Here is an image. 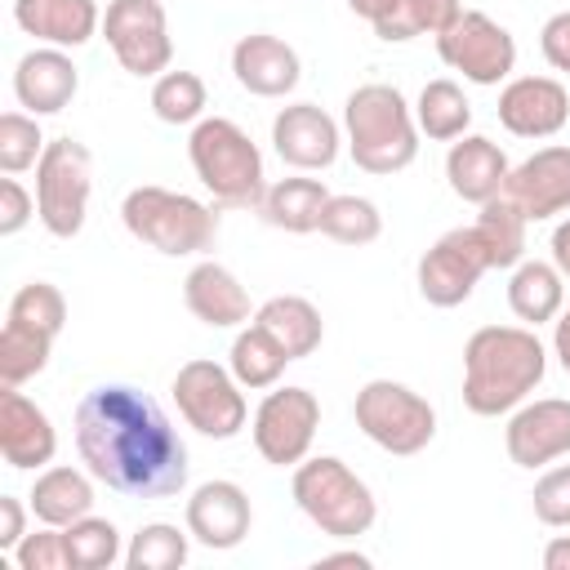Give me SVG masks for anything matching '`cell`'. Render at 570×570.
Masks as SVG:
<instances>
[{
  "label": "cell",
  "instance_id": "1",
  "mask_svg": "<svg viewBox=\"0 0 570 570\" xmlns=\"http://www.w3.org/2000/svg\"><path fill=\"white\" fill-rule=\"evenodd\" d=\"M76 454L107 490L125 499H169L187 485V445L169 414L134 383H98L80 396Z\"/></svg>",
  "mask_w": 570,
  "mask_h": 570
},
{
  "label": "cell",
  "instance_id": "2",
  "mask_svg": "<svg viewBox=\"0 0 570 570\" xmlns=\"http://www.w3.org/2000/svg\"><path fill=\"white\" fill-rule=\"evenodd\" d=\"M548 370V352L530 325H481L463 343V405L481 419L512 414Z\"/></svg>",
  "mask_w": 570,
  "mask_h": 570
},
{
  "label": "cell",
  "instance_id": "3",
  "mask_svg": "<svg viewBox=\"0 0 570 570\" xmlns=\"http://www.w3.org/2000/svg\"><path fill=\"white\" fill-rule=\"evenodd\" d=\"M343 134H347V151L356 160V169L365 174H401L414 165L419 156V120L414 107L405 102V94L396 85L370 80L356 85L343 102Z\"/></svg>",
  "mask_w": 570,
  "mask_h": 570
},
{
  "label": "cell",
  "instance_id": "4",
  "mask_svg": "<svg viewBox=\"0 0 570 570\" xmlns=\"http://www.w3.org/2000/svg\"><path fill=\"white\" fill-rule=\"evenodd\" d=\"M187 160L218 205H232V209L263 205V191H267L263 151L236 120H227V116L196 120L191 138H187Z\"/></svg>",
  "mask_w": 570,
  "mask_h": 570
},
{
  "label": "cell",
  "instance_id": "5",
  "mask_svg": "<svg viewBox=\"0 0 570 570\" xmlns=\"http://www.w3.org/2000/svg\"><path fill=\"white\" fill-rule=\"evenodd\" d=\"M120 223L134 240L151 245L156 254L183 258V254H200L214 245L218 236V209L187 196V191H169L156 183L129 187L120 200Z\"/></svg>",
  "mask_w": 570,
  "mask_h": 570
},
{
  "label": "cell",
  "instance_id": "6",
  "mask_svg": "<svg viewBox=\"0 0 570 570\" xmlns=\"http://www.w3.org/2000/svg\"><path fill=\"white\" fill-rule=\"evenodd\" d=\"M289 490H294V503L303 508V517L330 539H361L379 517L374 490L334 454L303 459L294 468Z\"/></svg>",
  "mask_w": 570,
  "mask_h": 570
},
{
  "label": "cell",
  "instance_id": "7",
  "mask_svg": "<svg viewBox=\"0 0 570 570\" xmlns=\"http://www.w3.org/2000/svg\"><path fill=\"white\" fill-rule=\"evenodd\" d=\"M89 191H94L89 147L76 142L71 134L49 138L36 165V218L45 223V232L58 240L80 236L85 214H89Z\"/></svg>",
  "mask_w": 570,
  "mask_h": 570
},
{
  "label": "cell",
  "instance_id": "8",
  "mask_svg": "<svg viewBox=\"0 0 570 570\" xmlns=\"http://www.w3.org/2000/svg\"><path fill=\"white\" fill-rule=\"evenodd\" d=\"M356 428L387 454H419L436 436V410L396 379H370L352 401Z\"/></svg>",
  "mask_w": 570,
  "mask_h": 570
},
{
  "label": "cell",
  "instance_id": "9",
  "mask_svg": "<svg viewBox=\"0 0 570 570\" xmlns=\"http://www.w3.org/2000/svg\"><path fill=\"white\" fill-rule=\"evenodd\" d=\"M169 392H174V405H178L183 423L196 428L209 441H232L245 428V419H249L245 392H240L236 374L227 365H218V361L196 356V361L178 365Z\"/></svg>",
  "mask_w": 570,
  "mask_h": 570
},
{
  "label": "cell",
  "instance_id": "10",
  "mask_svg": "<svg viewBox=\"0 0 570 570\" xmlns=\"http://www.w3.org/2000/svg\"><path fill=\"white\" fill-rule=\"evenodd\" d=\"M321 401L307 387H272L254 410V450L272 468H298L316 441Z\"/></svg>",
  "mask_w": 570,
  "mask_h": 570
},
{
  "label": "cell",
  "instance_id": "11",
  "mask_svg": "<svg viewBox=\"0 0 570 570\" xmlns=\"http://www.w3.org/2000/svg\"><path fill=\"white\" fill-rule=\"evenodd\" d=\"M436 53L450 71H459L472 85H499L517 67V40L503 22H494L481 9H463L450 31L436 36Z\"/></svg>",
  "mask_w": 570,
  "mask_h": 570
},
{
  "label": "cell",
  "instance_id": "12",
  "mask_svg": "<svg viewBox=\"0 0 570 570\" xmlns=\"http://www.w3.org/2000/svg\"><path fill=\"white\" fill-rule=\"evenodd\" d=\"M102 36L129 76L169 71L174 40H169V18L160 0H111L102 13Z\"/></svg>",
  "mask_w": 570,
  "mask_h": 570
},
{
  "label": "cell",
  "instance_id": "13",
  "mask_svg": "<svg viewBox=\"0 0 570 570\" xmlns=\"http://www.w3.org/2000/svg\"><path fill=\"white\" fill-rule=\"evenodd\" d=\"M490 272V254L476 227H454L436 236V245L419 258V294L432 307H459L472 298L476 281Z\"/></svg>",
  "mask_w": 570,
  "mask_h": 570
},
{
  "label": "cell",
  "instance_id": "14",
  "mask_svg": "<svg viewBox=\"0 0 570 570\" xmlns=\"http://www.w3.org/2000/svg\"><path fill=\"white\" fill-rule=\"evenodd\" d=\"M508 459L517 468H543L570 454V401L566 396H543V401H521L503 428Z\"/></svg>",
  "mask_w": 570,
  "mask_h": 570
},
{
  "label": "cell",
  "instance_id": "15",
  "mask_svg": "<svg viewBox=\"0 0 570 570\" xmlns=\"http://www.w3.org/2000/svg\"><path fill=\"white\" fill-rule=\"evenodd\" d=\"M499 196H508L530 223L566 214L570 209V147L552 142V147H539L534 156H525L521 165H512Z\"/></svg>",
  "mask_w": 570,
  "mask_h": 570
},
{
  "label": "cell",
  "instance_id": "16",
  "mask_svg": "<svg viewBox=\"0 0 570 570\" xmlns=\"http://www.w3.org/2000/svg\"><path fill=\"white\" fill-rule=\"evenodd\" d=\"M570 120V94L557 76H517L499 94V125L517 138H552Z\"/></svg>",
  "mask_w": 570,
  "mask_h": 570
},
{
  "label": "cell",
  "instance_id": "17",
  "mask_svg": "<svg viewBox=\"0 0 570 570\" xmlns=\"http://www.w3.org/2000/svg\"><path fill=\"white\" fill-rule=\"evenodd\" d=\"M338 120L316 102H289L272 120V147L289 169H330L338 160Z\"/></svg>",
  "mask_w": 570,
  "mask_h": 570
},
{
  "label": "cell",
  "instance_id": "18",
  "mask_svg": "<svg viewBox=\"0 0 570 570\" xmlns=\"http://www.w3.org/2000/svg\"><path fill=\"white\" fill-rule=\"evenodd\" d=\"M254 525V508L249 494L236 481H205L191 490L187 499V534L209 548V552H227L236 543H245Z\"/></svg>",
  "mask_w": 570,
  "mask_h": 570
},
{
  "label": "cell",
  "instance_id": "19",
  "mask_svg": "<svg viewBox=\"0 0 570 570\" xmlns=\"http://www.w3.org/2000/svg\"><path fill=\"white\" fill-rule=\"evenodd\" d=\"M0 454L13 472H36L58 454V432L49 414L18 387L0 392Z\"/></svg>",
  "mask_w": 570,
  "mask_h": 570
},
{
  "label": "cell",
  "instance_id": "20",
  "mask_svg": "<svg viewBox=\"0 0 570 570\" xmlns=\"http://www.w3.org/2000/svg\"><path fill=\"white\" fill-rule=\"evenodd\" d=\"M232 76L254 98H285L298 85L303 62H298L294 45H285L281 36L249 31L232 45Z\"/></svg>",
  "mask_w": 570,
  "mask_h": 570
},
{
  "label": "cell",
  "instance_id": "21",
  "mask_svg": "<svg viewBox=\"0 0 570 570\" xmlns=\"http://www.w3.org/2000/svg\"><path fill=\"white\" fill-rule=\"evenodd\" d=\"M76 89H80V71L67 58V49H58V45L22 53L13 67V98L31 116H58L62 107H71Z\"/></svg>",
  "mask_w": 570,
  "mask_h": 570
},
{
  "label": "cell",
  "instance_id": "22",
  "mask_svg": "<svg viewBox=\"0 0 570 570\" xmlns=\"http://www.w3.org/2000/svg\"><path fill=\"white\" fill-rule=\"evenodd\" d=\"M183 303L209 330H240V325H249V294H245V285L236 281L232 267H223L214 258H205V263H196L187 272Z\"/></svg>",
  "mask_w": 570,
  "mask_h": 570
},
{
  "label": "cell",
  "instance_id": "23",
  "mask_svg": "<svg viewBox=\"0 0 570 570\" xmlns=\"http://www.w3.org/2000/svg\"><path fill=\"white\" fill-rule=\"evenodd\" d=\"M512 165L503 156L499 142H490L485 134H463L450 142L445 151V178H450V191L468 205H485L503 191Z\"/></svg>",
  "mask_w": 570,
  "mask_h": 570
},
{
  "label": "cell",
  "instance_id": "24",
  "mask_svg": "<svg viewBox=\"0 0 570 570\" xmlns=\"http://www.w3.org/2000/svg\"><path fill=\"white\" fill-rule=\"evenodd\" d=\"M13 22L58 49H80L102 27V13L94 0H13Z\"/></svg>",
  "mask_w": 570,
  "mask_h": 570
},
{
  "label": "cell",
  "instance_id": "25",
  "mask_svg": "<svg viewBox=\"0 0 570 570\" xmlns=\"http://www.w3.org/2000/svg\"><path fill=\"white\" fill-rule=\"evenodd\" d=\"M94 472L85 468H67V463H53V468H40L36 472V485H31V494H27V503H31V517L40 521V525H71V521H80V517H89L94 512V481H89Z\"/></svg>",
  "mask_w": 570,
  "mask_h": 570
},
{
  "label": "cell",
  "instance_id": "26",
  "mask_svg": "<svg viewBox=\"0 0 570 570\" xmlns=\"http://www.w3.org/2000/svg\"><path fill=\"white\" fill-rule=\"evenodd\" d=\"M566 303V276L557 272V263H539V258H521L508 276V307L517 321H525L530 330L543 321H557Z\"/></svg>",
  "mask_w": 570,
  "mask_h": 570
},
{
  "label": "cell",
  "instance_id": "27",
  "mask_svg": "<svg viewBox=\"0 0 570 570\" xmlns=\"http://www.w3.org/2000/svg\"><path fill=\"white\" fill-rule=\"evenodd\" d=\"M254 321L289 352V361L312 356V352L321 347V338H325V321H321L316 303L303 298V294H276V298H267V303L254 312Z\"/></svg>",
  "mask_w": 570,
  "mask_h": 570
},
{
  "label": "cell",
  "instance_id": "28",
  "mask_svg": "<svg viewBox=\"0 0 570 570\" xmlns=\"http://www.w3.org/2000/svg\"><path fill=\"white\" fill-rule=\"evenodd\" d=\"M325 200H330V191H325L321 178H281L263 191L258 214H263V223L289 232V236H307V232L321 227Z\"/></svg>",
  "mask_w": 570,
  "mask_h": 570
},
{
  "label": "cell",
  "instance_id": "29",
  "mask_svg": "<svg viewBox=\"0 0 570 570\" xmlns=\"http://www.w3.org/2000/svg\"><path fill=\"white\" fill-rule=\"evenodd\" d=\"M285 365H289V352L258 321H249V325L236 330L232 352H227V370L236 374L240 387H254V392L258 387H276L281 374H285Z\"/></svg>",
  "mask_w": 570,
  "mask_h": 570
},
{
  "label": "cell",
  "instance_id": "30",
  "mask_svg": "<svg viewBox=\"0 0 570 570\" xmlns=\"http://www.w3.org/2000/svg\"><path fill=\"white\" fill-rule=\"evenodd\" d=\"M463 13V0H396L383 18H374V36L387 45H405L414 36H441L454 27V18Z\"/></svg>",
  "mask_w": 570,
  "mask_h": 570
},
{
  "label": "cell",
  "instance_id": "31",
  "mask_svg": "<svg viewBox=\"0 0 570 570\" xmlns=\"http://www.w3.org/2000/svg\"><path fill=\"white\" fill-rule=\"evenodd\" d=\"M414 120H419V134H428L432 142H454L472 125V102H468V94L454 80L441 76V80H428L419 89Z\"/></svg>",
  "mask_w": 570,
  "mask_h": 570
},
{
  "label": "cell",
  "instance_id": "32",
  "mask_svg": "<svg viewBox=\"0 0 570 570\" xmlns=\"http://www.w3.org/2000/svg\"><path fill=\"white\" fill-rule=\"evenodd\" d=\"M472 227H476V236H481V245H485V254H490V267L512 272V267L525 258V227H530V218H525L508 196L485 200Z\"/></svg>",
  "mask_w": 570,
  "mask_h": 570
},
{
  "label": "cell",
  "instance_id": "33",
  "mask_svg": "<svg viewBox=\"0 0 570 570\" xmlns=\"http://www.w3.org/2000/svg\"><path fill=\"white\" fill-rule=\"evenodd\" d=\"M49 352H53V334L4 316V330H0V387H22L27 379H36L49 365Z\"/></svg>",
  "mask_w": 570,
  "mask_h": 570
},
{
  "label": "cell",
  "instance_id": "34",
  "mask_svg": "<svg viewBox=\"0 0 570 570\" xmlns=\"http://www.w3.org/2000/svg\"><path fill=\"white\" fill-rule=\"evenodd\" d=\"M62 543H67L71 570H107V566L125 561L120 530L107 517H94V512L71 521V525H62Z\"/></svg>",
  "mask_w": 570,
  "mask_h": 570
},
{
  "label": "cell",
  "instance_id": "35",
  "mask_svg": "<svg viewBox=\"0 0 570 570\" xmlns=\"http://www.w3.org/2000/svg\"><path fill=\"white\" fill-rule=\"evenodd\" d=\"M316 232L338 240V245H370V240L383 236V214L365 196H352V191L347 196H330L325 209H321V227Z\"/></svg>",
  "mask_w": 570,
  "mask_h": 570
},
{
  "label": "cell",
  "instance_id": "36",
  "mask_svg": "<svg viewBox=\"0 0 570 570\" xmlns=\"http://www.w3.org/2000/svg\"><path fill=\"white\" fill-rule=\"evenodd\" d=\"M187 539L191 534L169 525V521H147L129 539L125 566L129 570H178V566H187Z\"/></svg>",
  "mask_w": 570,
  "mask_h": 570
},
{
  "label": "cell",
  "instance_id": "37",
  "mask_svg": "<svg viewBox=\"0 0 570 570\" xmlns=\"http://www.w3.org/2000/svg\"><path fill=\"white\" fill-rule=\"evenodd\" d=\"M151 111L165 125L205 120V80L196 71H160L151 85Z\"/></svg>",
  "mask_w": 570,
  "mask_h": 570
},
{
  "label": "cell",
  "instance_id": "38",
  "mask_svg": "<svg viewBox=\"0 0 570 570\" xmlns=\"http://www.w3.org/2000/svg\"><path fill=\"white\" fill-rule=\"evenodd\" d=\"M45 142L49 138L40 134L31 111H4L0 116V169L4 174H22V169L40 165Z\"/></svg>",
  "mask_w": 570,
  "mask_h": 570
},
{
  "label": "cell",
  "instance_id": "39",
  "mask_svg": "<svg viewBox=\"0 0 570 570\" xmlns=\"http://www.w3.org/2000/svg\"><path fill=\"white\" fill-rule=\"evenodd\" d=\"M530 503H534V517H539L543 525H552V530H570V463L548 468V472L534 481Z\"/></svg>",
  "mask_w": 570,
  "mask_h": 570
},
{
  "label": "cell",
  "instance_id": "40",
  "mask_svg": "<svg viewBox=\"0 0 570 570\" xmlns=\"http://www.w3.org/2000/svg\"><path fill=\"white\" fill-rule=\"evenodd\" d=\"M13 561H18V570H71L67 543H62V530L58 525H40L36 534H27L13 548Z\"/></svg>",
  "mask_w": 570,
  "mask_h": 570
},
{
  "label": "cell",
  "instance_id": "41",
  "mask_svg": "<svg viewBox=\"0 0 570 570\" xmlns=\"http://www.w3.org/2000/svg\"><path fill=\"white\" fill-rule=\"evenodd\" d=\"M36 214V196L13 178L4 174L0 178V236H18Z\"/></svg>",
  "mask_w": 570,
  "mask_h": 570
},
{
  "label": "cell",
  "instance_id": "42",
  "mask_svg": "<svg viewBox=\"0 0 570 570\" xmlns=\"http://www.w3.org/2000/svg\"><path fill=\"white\" fill-rule=\"evenodd\" d=\"M539 49L548 58L552 71H570V9L566 13H552L539 31Z\"/></svg>",
  "mask_w": 570,
  "mask_h": 570
},
{
  "label": "cell",
  "instance_id": "43",
  "mask_svg": "<svg viewBox=\"0 0 570 570\" xmlns=\"http://www.w3.org/2000/svg\"><path fill=\"white\" fill-rule=\"evenodd\" d=\"M27 508H31V503H27ZM27 508H22V499L0 494V548H4V552H13V548L27 539Z\"/></svg>",
  "mask_w": 570,
  "mask_h": 570
},
{
  "label": "cell",
  "instance_id": "44",
  "mask_svg": "<svg viewBox=\"0 0 570 570\" xmlns=\"http://www.w3.org/2000/svg\"><path fill=\"white\" fill-rule=\"evenodd\" d=\"M552 356H557L561 370L570 374V307L557 312V321H552Z\"/></svg>",
  "mask_w": 570,
  "mask_h": 570
},
{
  "label": "cell",
  "instance_id": "45",
  "mask_svg": "<svg viewBox=\"0 0 570 570\" xmlns=\"http://www.w3.org/2000/svg\"><path fill=\"white\" fill-rule=\"evenodd\" d=\"M552 263H557V272H561L566 285H570V218H561V223L552 227Z\"/></svg>",
  "mask_w": 570,
  "mask_h": 570
},
{
  "label": "cell",
  "instance_id": "46",
  "mask_svg": "<svg viewBox=\"0 0 570 570\" xmlns=\"http://www.w3.org/2000/svg\"><path fill=\"white\" fill-rule=\"evenodd\" d=\"M330 566H356V570H370L374 561H370L365 552H356V548H343V552H325V557H316V570H330Z\"/></svg>",
  "mask_w": 570,
  "mask_h": 570
},
{
  "label": "cell",
  "instance_id": "47",
  "mask_svg": "<svg viewBox=\"0 0 570 570\" xmlns=\"http://www.w3.org/2000/svg\"><path fill=\"white\" fill-rule=\"evenodd\" d=\"M543 566H548V570H570V534H557V539L543 548Z\"/></svg>",
  "mask_w": 570,
  "mask_h": 570
},
{
  "label": "cell",
  "instance_id": "48",
  "mask_svg": "<svg viewBox=\"0 0 570 570\" xmlns=\"http://www.w3.org/2000/svg\"><path fill=\"white\" fill-rule=\"evenodd\" d=\"M396 0H347V9L356 13V18H365V22H374V18H383L387 9H392Z\"/></svg>",
  "mask_w": 570,
  "mask_h": 570
}]
</instances>
